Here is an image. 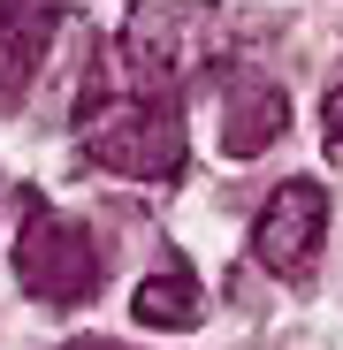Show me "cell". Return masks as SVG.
<instances>
[{
  "label": "cell",
  "mask_w": 343,
  "mask_h": 350,
  "mask_svg": "<svg viewBox=\"0 0 343 350\" xmlns=\"http://www.w3.org/2000/svg\"><path fill=\"white\" fill-rule=\"evenodd\" d=\"M320 237H328V191L313 183V175H298V183H282L259 221H252V259L275 274V282H305L320 267Z\"/></svg>",
  "instance_id": "obj_4"
},
{
  "label": "cell",
  "mask_w": 343,
  "mask_h": 350,
  "mask_svg": "<svg viewBox=\"0 0 343 350\" xmlns=\"http://www.w3.org/2000/svg\"><path fill=\"white\" fill-rule=\"evenodd\" d=\"M320 145H328V160L343 167V84L328 92V107H320Z\"/></svg>",
  "instance_id": "obj_8"
},
{
  "label": "cell",
  "mask_w": 343,
  "mask_h": 350,
  "mask_svg": "<svg viewBox=\"0 0 343 350\" xmlns=\"http://www.w3.org/2000/svg\"><path fill=\"white\" fill-rule=\"evenodd\" d=\"M53 16H62V0H0V114L31 99L53 46Z\"/></svg>",
  "instance_id": "obj_6"
},
{
  "label": "cell",
  "mask_w": 343,
  "mask_h": 350,
  "mask_svg": "<svg viewBox=\"0 0 343 350\" xmlns=\"http://www.w3.org/2000/svg\"><path fill=\"white\" fill-rule=\"evenodd\" d=\"M282 130H290V92H282L275 77H259V69H229L221 77V152L252 160Z\"/></svg>",
  "instance_id": "obj_5"
},
{
  "label": "cell",
  "mask_w": 343,
  "mask_h": 350,
  "mask_svg": "<svg viewBox=\"0 0 343 350\" xmlns=\"http://www.w3.org/2000/svg\"><path fill=\"white\" fill-rule=\"evenodd\" d=\"M62 350H123V342H99V335H77V342H62Z\"/></svg>",
  "instance_id": "obj_9"
},
{
  "label": "cell",
  "mask_w": 343,
  "mask_h": 350,
  "mask_svg": "<svg viewBox=\"0 0 343 350\" xmlns=\"http://www.w3.org/2000/svg\"><path fill=\"white\" fill-rule=\"evenodd\" d=\"M99 274H107V252L92 244V228L69 221V213H53L46 198H31L23 206V237H16V282H23V297L69 312V305H84L99 289Z\"/></svg>",
  "instance_id": "obj_3"
},
{
  "label": "cell",
  "mask_w": 343,
  "mask_h": 350,
  "mask_svg": "<svg viewBox=\"0 0 343 350\" xmlns=\"http://www.w3.org/2000/svg\"><path fill=\"white\" fill-rule=\"evenodd\" d=\"M130 320H138V327H153V335H191V327L206 320V289H199V274H191V259H183V252H168V259L138 282Z\"/></svg>",
  "instance_id": "obj_7"
},
{
  "label": "cell",
  "mask_w": 343,
  "mask_h": 350,
  "mask_svg": "<svg viewBox=\"0 0 343 350\" xmlns=\"http://www.w3.org/2000/svg\"><path fill=\"white\" fill-rule=\"evenodd\" d=\"M77 160L99 175H130V183H176L191 145H183V114L176 99H130V107H84Z\"/></svg>",
  "instance_id": "obj_2"
},
{
  "label": "cell",
  "mask_w": 343,
  "mask_h": 350,
  "mask_svg": "<svg viewBox=\"0 0 343 350\" xmlns=\"http://www.w3.org/2000/svg\"><path fill=\"white\" fill-rule=\"evenodd\" d=\"M221 31H229L221 0H130V16H123V77H130V92L176 99L183 84H199Z\"/></svg>",
  "instance_id": "obj_1"
}]
</instances>
